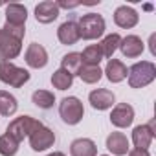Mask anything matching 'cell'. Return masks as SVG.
<instances>
[{
    "mask_svg": "<svg viewBox=\"0 0 156 156\" xmlns=\"http://www.w3.org/2000/svg\"><path fill=\"white\" fill-rule=\"evenodd\" d=\"M19 152V141L13 140L9 134L0 136V154L2 156H15Z\"/></svg>",
    "mask_w": 156,
    "mask_h": 156,
    "instance_id": "4316f807",
    "label": "cell"
},
{
    "mask_svg": "<svg viewBox=\"0 0 156 156\" xmlns=\"http://www.w3.org/2000/svg\"><path fill=\"white\" fill-rule=\"evenodd\" d=\"M70 154L72 156H96L98 154V147L88 138H77L70 145Z\"/></svg>",
    "mask_w": 156,
    "mask_h": 156,
    "instance_id": "ac0fdd59",
    "label": "cell"
},
{
    "mask_svg": "<svg viewBox=\"0 0 156 156\" xmlns=\"http://www.w3.org/2000/svg\"><path fill=\"white\" fill-rule=\"evenodd\" d=\"M103 59V53H101V48L99 44H90L83 50L81 53V61H83V66H99Z\"/></svg>",
    "mask_w": 156,
    "mask_h": 156,
    "instance_id": "44dd1931",
    "label": "cell"
},
{
    "mask_svg": "<svg viewBox=\"0 0 156 156\" xmlns=\"http://www.w3.org/2000/svg\"><path fill=\"white\" fill-rule=\"evenodd\" d=\"M57 37L61 41V44H66V46H72L79 41V28H77V22L73 20H66L59 26L57 30Z\"/></svg>",
    "mask_w": 156,
    "mask_h": 156,
    "instance_id": "e0dca14e",
    "label": "cell"
},
{
    "mask_svg": "<svg viewBox=\"0 0 156 156\" xmlns=\"http://www.w3.org/2000/svg\"><path fill=\"white\" fill-rule=\"evenodd\" d=\"M81 77V81L83 83H88V85H94L98 83L101 77H103V70L99 66H81L79 73H77Z\"/></svg>",
    "mask_w": 156,
    "mask_h": 156,
    "instance_id": "cb8c5ba5",
    "label": "cell"
},
{
    "mask_svg": "<svg viewBox=\"0 0 156 156\" xmlns=\"http://www.w3.org/2000/svg\"><path fill=\"white\" fill-rule=\"evenodd\" d=\"M41 127H42V123H41L39 119H35V118H31V116H20V118H15V119L8 125L6 134H9L13 140H17V141L20 143L26 136H30L31 132H35V130L41 129Z\"/></svg>",
    "mask_w": 156,
    "mask_h": 156,
    "instance_id": "277c9868",
    "label": "cell"
},
{
    "mask_svg": "<svg viewBox=\"0 0 156 156\" xmlns=\"http://www.w3.org/2000/svg\"><path fill=\"white\" fill-rule=\"evenodd\" d=\"M107 149L116 156H125L130 151L129 140L123 132H110L108 138H107Z\"/></svg>",
    "mask_w": 156,
    "mask_h": 156,
    "instance_id": "2e32d148",
    "label": "cell"
},
{
    "mask_svg": "<svg viewBox=\"0 0 156 156\" xmlns=\"http://www.w3.org/2000/svg\"><path fill=\"white\" fill-rule=\"evenodd\" d=\"M129 156H151L149 151H141V149H132L129 151Z\"/></svg>",
    "mask_w": 156,
    "mask_h": 156,
    "instance_id": "f1b7e54d",
    "label": "cell"
},
{
    "mask_svg": "<svg viewBox=\"0 0 156 156\" xmlns=\"http://www.w3.org/2000/svg\"><path fill=\"white\" fill-rule=\"evenodd\" d=\"M19 108L17 98L6 90H0V116H13Z\"/></svg>",
    "mask_w": 156,
    "mask_h": 156,
    "instance_id": "7402d4cb",
    "label": "cell"
},
{
    "mask_svg": "<svg viewBox=\"0 0 156 156\" xmlns=\"http://www.w3.org/2000/svg\"><path fill=\"white\" fill-rule=\"evenodd\" d=\"M101 156H108V154H101Z\"/></svg>",
    "mask_w": 156,
    "mask_h": 156,
    "instance_id": "1f68e13d",
    "label": "cell"
},
{
    "mask_svg": "<svg viewBox=\"0 0 156 156\" xmlns=\"http://www.w3.org/2000/svg\"><path fill=\"white\" fill-rule=\"evenodd\" d=\"M59 114H61V118H62L64 123H68V125H77V123L83 119V116H85V107H83V103L77 99V98L70 96V98H64V99L61 101V105H59Z\"/></svg>",
    "mask_w": 156,
    "mask_h": 156,
    "instance_id": "5b68a950",
    "label": "cell"
},
{
    "mask_svg": "<svg viewBox=\"0 0 156 156\" xmlns=\"http://www.w3.org/2000/svg\"><path fill=\"white\" fill-rule=\"evenodd\" d=\"M77 28H79V39H85V41H94V39H99L107 26H105V19L98 13H88V15H83L77 22Z\"/></svg>",
    "mask_w": 156,
    "mask_h": 156,
    "instance_id": "7a4b0ae2",
    "label": "cell"
},
{
    "mask_svg": "<svg viewBox=\"0 0 156 156\" xmlns=\"http://www.w3.org/2000/svg\"><path fill=\"white\" fill-rule=\"evenodd\" d=\"M57 4V8L61 9V8H64V9H70V8H77L79 6V2H55Z\"/></svg>",
    "mask_w": 156,
    "mask_h": 156,
    "instance_id": "83f0119b",
    "label": "cell"
},
{
    "mask_svg": "<svg viewBox=\"0 0 156 156\" xmlns=\"http://www.w3.org/2000/svg\"><path fill=\"white\" fill-rule=\"evenodd\" d=\"M20 51H22V41L11 37L0 28V59L11 62V59L19 57Z\"/></svg>",
    "mask_w": 156,
    "mask_h": 156,
    "instance_id": "8992f818",
    "label": "cell"
},
{
    "mask_svg": "<svg viewBox=\"0 0 156 156\" xmlns=\"http://www.w3.org/2000/svg\"><path fill=\"white\" fill-rule=\"evenodd\" d=\"M0 81L13 88H20L30 81V72L15 66L9 61H0Z\"/></svg>",
    "mask_w": 156,
    "mask_h": 156,
    "instance_id": "3957f363",
    "label": "cell"
},
{
    "mask_svg": "<svg viewBox=\"0 0 156 156\" xmlns=\"http://www.w3.org/2000/svg\"><path fill=\"white\" fill-rule=\"evenodd\" d=\"M72 83H73V77H72L68 72H64L62 68L55 70L53 75H51V85H53V88H57V90H68V88L72 87Z\"/></svg>",
    "mask_w": 156,
    "mask_h": 156,
    "instance_id": "603a6c76",
    "label": "cell"
},
{
    "mask_svg": "<svg viewBox=\"0 0 156 156\" xmlns=\"http://www.w3.org/2000/svg\"><path fill=\"white\" fill-rule=\"evenodd\" d=\"M103 73H107V79H108L110 83H121L125 77H127L129 70H127V66H125L121 61L110 59V61L107 62V68H105Z\"/></svg>",
    "mask_w": 156,
    "mask_h": 156,
    "instance_id": "d6986e66",
    "label": "cell"
},
{
    "mask_svg": "<svg viewBox=\"0 0 156 156\" xmlns=\"http://www.w3.org/2000/svg\"><path fill=\"white\" fill-rule=\"evenodd\" d=\"M26 64L30 68H44L48 64V51L42 44L39 42H31L26 50Z\"/></svg>",
    "mask_w": 156,
    "mask_h": 156,
    "instance_id": "9c48e42d",
    "label": "cell"
},
{
    "mask_svg": "<svg viewBox=\"0 0 156 156\" xmlns=\"http://www.w3.org/2000/svg\"><path fill=\"white\" fill-rule=\"evenodd\" d=\"M154 41H156V35H151V53L156 55V48H154Z\"/></svg>",
    "mask_w": 156,
    "mask_h": 156,
    "instance_id": "f546056e",
    "label": "cell"
},
{
    "mask_svg": "<svg viewBox=\"0 0 156 156\" xmlns=\"http://www.w3.org/2000/svg\"><path fill=\"white\" fill-rule=\"evenodd\" d=\"M110 121L118 129H125V127L132 125V121H134V108L129 103L116 105L114 110H112V114H110Z\"/></svg>",
    "mask_w": 156,
    "mask_h": 156,
    "instance_id": "30bf717a",
    "label": "cell"
},
{
    "mask_svg": "<svg viewBox=\"0 0 156 156\" xmlns=\"http://www.w3.org/2000/svg\"><path fill=\"white\" fill-rule=\"evenodd\" d=\"M129 85L130 88H143L151 85L156 77V66L151 61H140L129 68Z\"/></svg>",
    "mask_w": 156,
    "mask_h": 156,
    "instance_id": "6da1fadb",
    "label": "cell"
},
{
    "mask_svg": "<svg viewBox=\"0 0 156 156\" xmlns=\"http://www.w3.org/2000/svg\"><path fill=\"white\" fill-rule=\"evenodd\" d=\"M55 143V132L51 130V129H48V127H41V129H37L35 132H31L30 134V147L33 149V151H46V149H50L51 145Z\"/></svg>",
    "mask_w": 156,
    "mask_h": 156,
    "instance_id": "ba28073f",
    "label": "cell"
},
{
    "mask_svg": "<svg viewBox=\"0 0 156 156\" xmlns=\"http://www.w3.org/2000/svg\"><path fill=\"white\" fill-rule=\"evenodd\" d=\"M48 156H64L62 152H51V154H48Z\"/></svg>",
    "mask_w": 156,
    "mask_h": 156,
    "instance_id": "4dcf8cb0",
    "label": "cell"
},
{
    "mask_svg": "<svg viewBox=\"0 0 156 156\" xmlns=\"http://www.w3.org/2000/svg\"><path fill=\"white\" fill-rule=\"evenodd\" d=\"M119 42H121V37H119L118 33H110V35H107V37L101 41V44H99L103 57H112L114 51L118 50Z\"/></svg>",
    "mask_w": 156,
    "mask_h": 156,
    "instance_id": "d4e9b609",
    "label": "cell"
},
{
    "mask_svg": "<svg viewBox=\"0 0 156 156\" xmlns=\"http://www.w3.org/2000/svg\"><path fill=\"white\" fill-rule=\"evenodd\" d=\"M59 17V8L53 0H44V2L37 4L35 8V19L41 24H50Z\"/></svg>",
    "mask_w": 156,
    "mask_h": 156,
    "instance_id": "5bb4252c",
    "label": "cell"
},
{
    "mask_svg": "<svg viewBox=\"0 0 156 156\" xmlns=\"http://www.w3.org/2000/svg\"><path fill=\"white\" fill-rule=\"evenodd\" d=\"M81 66H83V61H81V53H77V51L66 53V55L62 57V61H61V68H62L64 72H68L72 77L79 73Z\"/></svg>",
    "mask_w": 156,
    "mask_h": 156,
    "instance_id": "ffe728a7",
    "label": "cell"
},
{
    "mask_svg": "<svg viewBox=\"0 0 156 156\" xmlns=\"http://www.w3.org/2000/svg\"><path fill=\"white\" fill-rule=\"evenodd\" d=\"M31 101L39 107V108H51L53 103H55V96L50 92V90H35L33 96H31Z\"/></svg>",
    "mask_w": 156,
    "mask_h": 156,
    "instance_id": "484cf974",
    "label": "cell"
},
{
    "mask_svg": "<svg viewBox=\"0 0 156 156\" xmlns=\"http://www.w3.org/2000/svg\"><path fill=\"white\" fill-rule=\"evenodd\" d=\"M140 20V15L136 9H132L130 6H119L116 11H114V22L123 28V30H129V28H134Z\"/></svg>",
    "mask_w": 156,
    "mask_h": 156,
    "instance_id": "8fae6325",
    "label": "cell"
},
{
    "mask_svg": "<svg viewBox=\"0 0 156 156\" xmlns=\"http://www.w3.org/2000/svg\"><path fill=\"white\" fill-rule=\"evenodd\" d=\"M28 19V9L22 4H9L6 6V24L13 28H24Z\"/></svg>",
    "mask_w": 156,
    "mask_h": 156,
    "instance_id": "9a60e30c",
    "label": "cell"
},
{
    "mask_svg": "<svg viewBox=\"0 0 156 156\" xmlns=\"http://www.w3.org/2000/svg\"><path fill=\"white\" fill-rule=\"evenodd\" d=\"M88 101H90L92 108H96V110H107V108H110L114 105L116 98H114V94L110 90L98 88V90H92L88 94Z\"/></svg>",
    "mask_w": 156,
    "mask_h": 156,
    "instance_id": "7c38bea8",
    "label": "cell"
},
{
    "mask_svg": "<svg viewBox=\"0 0 156 156\" xmlns=\"http://www.w3.org/2000/svg\"><path fill=\"white\" fill-rule=\"evenodd\" d=\"M154 119H151L147 125H138L134 127L132 130V141H134V147L136 149H141V151H147L152 143V138H154Z\"/></svg>",
    "mask_w": 156,
    "mask_h": 156,
    "instance_id": "52a82bcc",
    "label": "cell"
},
{
    "mask_svg": "<svg viewBox=\"0 0 156 156\" xmlns=\"http://www.w3.org/2000/svg\"><path fill=\"white\" fill-rule=\"evenodd\" d=\"M118 48L121 50V53H123L125 57L134 59V57H140V55L143 53L145 44H143V41H141L138 35H127L125 39H121V42H119Z\"/></svg>",
    "mask_w": 156,
    "mask_h": 156,
    "instance_id": "4fadbf2b",
    "label": "cell"
}]
</instances>
